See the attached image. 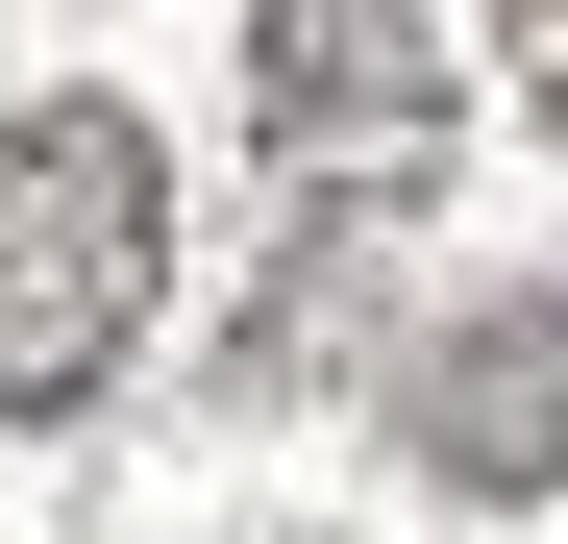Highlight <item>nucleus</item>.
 <instances>
[{
	"label": "nucleus",
	"instance_id": "nucleus-4",
	"mask_svg": "<svg viewBox=\"0 0 568 544\" xmlns=\"http://www.w3.org/2000/svg\"><path fill=\"white\" fill-rule=\"evenodd\" d=\"M519 26V100H544V149H568V0H495Z\"/></svg>",
	"mask_w": 568,
	"mask_h": 544
},
{
	"label": "nucleus",
	"instance_id": "nucleus-2",
	"mask_svg": "<svg viewBox=\"0 0 568 544\" xmlns=\"http://www.w3.org/2000/svg\"><path fill=\"white\" fill-rule=\"evenodd\" d=\"M445 26L420 0H247V149L322 199V248L346 223H396V199H445Z\"/></svg>",
	"mask_w": 568,
	"mask_h": 544
},
{
	"label": "nucleus",
	"instance_id": "nucleus-1",
	"mask_svg": "<svg viewBox=\"0 0 568 544\" xmlns=\"http://www.w3.org/2000/svg\"><path fill=\"white\" fill-rule=\"evenodd\" d=\"M173 298V149L124 100H0V421H74Z\"/></svg>",
	"mask_w": 568,
	"mask_h": 544
},
{
	"label": "nucleus",
	"instance_id": "nucleus-3",
	"mask_svg": "<svg viewBox=\"0 0 568 544\" xmlns=\"http://www.w3.org/2000/svg\"><path fill=\"white\" fill-rule=\"evenodd\" d=\"M396 445L445 495H568V272H519V298H469L420 372H396Z\"/></svg>",
	"mask_w": 568,
	"mask_h": 544
}]
</instances>
